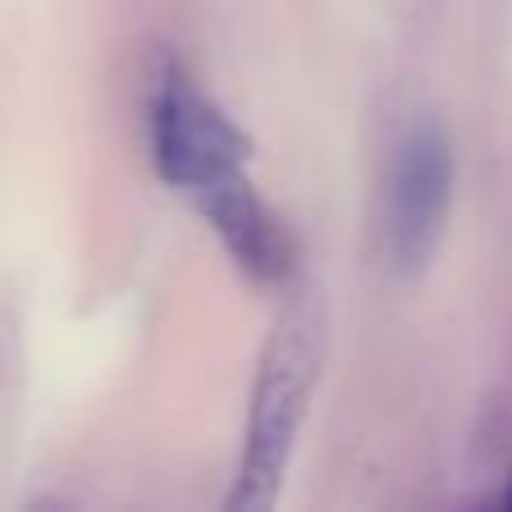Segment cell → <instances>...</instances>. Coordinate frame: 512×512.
Segmentation results:
<instances>
[{
    "instance_id": "cell-1",
    "label": "cell",
    "mask_w": 512,
    "mask_h": 512,
    "mask_svg": "<svg viewBox=\"0 0 512 512\" xmlns=\"http://www.w3.org/2000/svg\"><path fill=\"white\" fill-rule=\"evenodd\" d=\"M144 135L158 180L212 225L225 256L256 283L288 279L297 243L248 176L252 140L176 50H153L144 68Z\"/></svg>"
},
{
    "instance_id": "cell-4",
    "label": "cell",
    "mask_w": 512,
    "mask_h": 512,
    "mask_svg": "<svg viewBox=\"0 0 512 512\" xmlns=\"http://www.w3.org/2000/svg\"><path fill=\"white\" fill-rule=\"evenodd\" d=\"M504 508H512V481H508V490H504Z\"/></svg>"
},
{
    "instance_id": "cell-3",
    "label": "cell",
    "mask_w": 512,
    "mask_h": 512,
    "mask_svg": "<svg viewBox=\"0 0 512 512\" xmlns=\"http://www.w3.org/2000/svg\"><path fill=\"white\" fill-rule=\"evenodd\" d=\"M454 198V149L436 122H418L396 144L387 176V261L414 279L432 265L445 239V216Z\"/></svg>"
},
{
    "instance_id": "cell-2",
    "label": "cell",
    "mask_w": 512,
    "mask_h": 512,
    "mask_svg": "<svg viewBox=\"0 0 512 512\" xmlns=\"http://www.w3.org/2000/svg\"><path fill=\"white\" fill-rule=\"evenodd\" d=\"M328 360V301L315 283L297 288L283 301L270 337L261 346L248 396V427L234 468L225 508L230 512H265L274 508L315 400L319 373Z\"/></svg>"
}]
</instances>
